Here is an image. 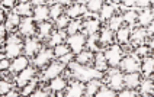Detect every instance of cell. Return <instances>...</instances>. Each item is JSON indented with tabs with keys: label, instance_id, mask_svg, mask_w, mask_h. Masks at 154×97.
Returning a JSON list of instances; mask_svg holds the SVG:
<instances>
[{
	"label": "cell",
	"instance_id": "obj_34",
	"mask_svg": "<svg viewBox=\"0 0 154 97\" xmlns=\"http://www.w3.org/2000/svg\"><path fill=\"white\" fill-rule=\"evenodd\" d=\"M54 57H57V58H61L63 55H66V54H69L70 52V49H69V46L67 45H64V44H58V45H55L54 46Z\"/></svg>",
	"mask_w": 154,
	"mask_h": 97
},
{
	"label": "cell",
	"instance_id": "obj_23",
	"mask_svg": "<svg viewBox=\"0 0 154 97\" xmlns=\"http://www.w3.org/2000/svg\"><path fill=\"white\" fill-rule=\"evenodd\" d=\"M94 68L97 71H106L108 68V62H106V58H105V54L102 52H97L96 54V57H94Z\"/></svg>",
	"mask_w": 154,
	"mask_h": 97
},
{
	"label": "cell",
	"instance_id": "obj_35",
	"mask_svg": "<svg viewBox=\"0 0 154 97\" xmlns=\"http://www.w3.org/2000/svg\"><path fill=\"white\" fill-rule=\"evenodd\" d=\"M51 39H50V45H52V46H55V45L58 44H63V41H64V34L61 32V31H57V32H54V34H51Z\"/></svg>",
	"mask_w": 154,
	"mask_h": 97
},
{
	"label": "cell",
	"instance_id": "obj_18",
	"mask_svg": "<svg viewBox=\"0 0 154 97\" xmlns=\"http://www.w3.org/2000/svg\"><path fill=\"white\" fill-rule=\"evenodd\" d=\"M153 12L151 10H144V12H141L140 15H137V22L141 25L143 28L148 26L150 23H153Z\"/></svg>",
	"mask_w": 154,
	"mask_h": 97
},
{
	"label": "cell",
	"instance_id": "obj_57",
	"mask_svg": "<svg viewBox=\"0 0 154 97\" xmlns=\"http://www.w3.org/2000/svg\"><path fill=\"white\" fill-rule=\"evenodd\" d=\"M17 1H19V3H28L29 0H17Z\"/></svg>",
	"mask_w": 154,
	"mask_h": 97
},
{
	"label": "cell",
	"instance_id": "obj_9",
	"mask_svg": "<svg viewBox=\"0 0 154 97\" xmlns=\"http://www.w3.org/2000/svg\"><path fill=\"white\" fill-rule=\"evenodd\" d=\"M39 41L35 39L32 36H28L25 41V45H23V51H25L26 57H35V54L39 51Z\"/></svg>",
	"mask_w": 154,
	"mask_h": 97
},
{
	"label": "cell",
	"instance_id": "obj_24",
	"mask_svg": "<svg viewBox=\"0 0 154 97\" xmlns=\"http://www.w3.org/2000/svg\"><path fill=\"white\" fill-rule=\"evenodd\" d=\"M66 87H67V80L60 77V75L55 77V78H52L51 84H50V88H51L52 91H63Z\"/></svg>",
	"mask_w": 154,
	"mask_h": 97
},
{
	"label": "cell",
	"instance_id": "obj_25",
	"mask_svg": "<svg viewBox=\"0 0 154 97\" xmlns=\"http://www.w3.org/2000/svg\"><path fill=\"white\" fill-rule=\"evenodd\" d=\"M99 28H100V23H99L97 19H89V20L85 22V31L86 34H89V35L96 34L99 31Z\"/></svg>",
	"mask_w": 154,
	"mask_h": 97
},
{
	"label": "cell",
	"instance_id": "obj_45",
	"mask_svg": "<svg viewBox=\"0 0 154 97\" xmlns=\"http://www.w3.org/2000/svg\"><path fill=\"white\" fill-rule=\"evenodd\" d=\"M150 4H153V0H135V6L138 7H148Z\"/></svg>",
	"mask_w": 154,
	"mask_h": 97
},
{
	"label": "cell",
	"instance_id": "obj_20",
	"mask_svg": "<svg viewBox=\"0 0 154 97\" xmlns=\"http://www.w3.org/2000/svg\"><path fill=\"white\" fill-rule=\"evenodd\" d=\"M140 91L143 96H153L154 93V84H153V78H147L144 81L140 83Z\"/></svg>",
	"mask_w": 154,
	"mask_h": 97
},
{
	"label": "cell",
	"instance_id": "obj_44",
	"mask_svg": "<svg viewBox=\"0 0 154 97\" xmlns=\"http://www.w3.org/2000/svg\"><path fill=\"white\" fill-rule=\"evenodd\" d=\"M137 91H134L132 88H129V90H122L119 93V97H137Z\"/></svg>",
	"mask_w": 154,
	"mask_h": 97
},
{
	"label": "cell",
	"instance_id": "obj_17",
	"mask_svg": "<svg viewBox=\"0 0 154 97\" xmlns=\"http://www.w3.org/2000/svg\"><path fill=\"white\" fill-rule=\"evenodd\" d=\"M100 81L99 78H92L89 80V83H87V86L85 87V96L90 97V96H94L96 93H97V90L100 88Z\"/></svg>",
	"mask_w": 154,
	"mask_h": 97
},
{
	"label": "cell",
	"instance_id": "obj_41",
	"mask_svg": "<svg viewBox=\"0 0 154 97\" xmlns=\"http://www.w3.org/2000/svg\"><path fill=\"white\" fill-rule=\"evenodd\" d=\"M122 19H124V22H125V23H128V25H134V23L137 22V13H135L134 10H129V12H127V13L122 16Z\"/></svg>",
	"mask_w": 154,
	"mask_h": 97
},
{
	"label": "cell",
	"instance_id": "obj_13",
	"mask_svg": "<svg viewBox=\"0 0 154 97\" xmlns=\"http://www.w3.org/2000/svg\"><path fill=\"white\" fill-rule=\"evenodd\" d=\"M19 32L25 36H32L35 34V23L31 18H25L19 23Z\"/></svg>",
	"mask_w": 154,
	"mask_h": 97
},
{
	"label": "cell",
	"instance_id": "obj_21",
	"mask_svg": "<svg viewBox=\"0 0 154 97\" xmlns=\"http://www.w3.org/2000/svg\"><path fill=\"white\" fill-rule=\"evenodd\" d=\"M129 36H131V29H129V26H125V28L121 26L119 29L116 31V39H118L119 44H128Z\"/></svg>",
	"mask_w": 154,
	"mask_h": 97
},
{
	"label": "cell",
	"instance_id": "obj_42",
	"mask_svg": "<svg viewBox=\"0 0 154 97\" xmlns=\"http://www.w3.org/2000/svg\"><path fill=\"white\" fill-rule=\"evenodd\" d=\"M9 90H12V84L8 80H0V94H6Z\"/></svg>",
	"mask_w": 154,
	"mask_h": 97
},
{
	"label": "cell",
	"instance_id": "obj_29",
	"mask_svg": "<svg viewBox=\"0 0 154 97\" xmlns=\"http://www.w3.org/2000/svg\"><path fill=\"white\" fill-rule=\"evenodd\" d=\"M141 70L144 74L147 75H153V71H154V58L153 57H146V60L141 65Z\"/></svg>",
	"mask_w": 154,
	"mask_h": 97
},
{
	"label": "cell",
	"instance_id": "obj_37",
	"mask_svg": "<svg viewBox=\"0 0 154 97\" xmlns=\"http://www.w3.org/2000/svg\"><path fill=\"white\" fill-rule=\"evenodd\" d=\"M35 88H36V81H34V80H31L28 84H25L23 87H22V96H29V94H32L35 91Z\"/></svg>",
	"mask_w": 154,
	"mask_h": 97
},
{
	"label": "cell",
	"instance_id": "obj_26",
	"mask_svg": "<svg viewBox=\"0 0 154 97\" xmlns=\"http://www.w3.org/2000/svg\"><path fill=\"white\" fill-rule=\"evenodd\" d=\"M93 60V54L90 51H80L79 54H76V62L80 65H86Z\"/></svg>",
	"mask_w": 154,
	"mask_h": 97
},
{
	"label": "cell",
	"instance_id": "obj_54",
	"mask_svg": "<svg viewBox=\"0 0 154 97\" xmlns=\"http://www.w3.org/2000/svg\"><path fill=\"white\" fill-rule=\"evenodd\" d=\"M70 1H71V0H58L60 4H70Z\"/></svg>",
	"mask_w": 154,
	"mask_h": 97
},
{
	"label": "cell",
	"instance_id": "obj_5",
	"mask_svg": "<svg viewBox=\"0 0 154 97\" xmlns=\"http://www.w3.org/2000/svg\"><path fill=\"white\" fill-rule=\"evenodd\" d=\"M86 36L83 34H74L69 38V45L71 46V51L74 54H79L80 51H83V48L86 46Z\"/></svg>",
	"mask_w": 154,
	"mask_h": 97
},
{
	"label": "cell",
	"instance_id": "obj_53",
	"mask_svg": "<svg viewBox=\"0 0 154 97\" xmlns=\"http://www.w3.org/2000/svg\"><path fill=\"white\" fill-rule=\"evenodd\" d=\"M3 19H5V12H3V9H0V23L3 22Z\"/></svg>",
	"mask_w": 154,
	"mask_h": 97
},
{
	"label": "cell",
	"instance_id": "obj_7",
	"mask_svg": "<svg viewBox=\"0 0 154 97\" xmlns=\"http://www.w3.org/2000/svg\"><path fill=\"white\" fill-rule=\"evenodd\" d=\"M52 57H54V52L51 49H42V51L36 52L34 58L35 67H45L52 60Z\"/></svg>",
	"mask_w": 154,
	"mask_h": 97
},
{
	"label": "cell",
	"instance_id": "obj_38",
	"mask_svg": "<svg viewBox=\"0 0 154 97\" xmlns=\"http://www.w3.org/2000/svg\"><path fill=\"white\" fill-rule=\"evenodd\" d=\"M63 4H60V3H57V4H54V6H51L50 7V18L52 19H57L58 16H61L63 15Z\"/></svg>",
	"mask_w": 154,
	"mask_h": 97
},
{
	"label": "cell",
	"instance_id": "obj_10",
	"mask_svg": "<svg viewBox=\"0 0 154 97\" xmlns=\"http://www.w3.org/2000/svg\"><path fill=\"white\" fill-rule=\"evenodd\" d=\"M83 94H85V84L80 80L73 81L70 84V87L67 88V91H66V96L67 97H82Z\"/></svg>",
	"mask_w": 154,
	"mask_h": 97
},
{
	"label": "cell",
	"instance_id": "obj_49",
	"mask_svg": "<svg viewBox=\"0 0 154 97\" xmlns=\"http://www.w3.org/2000/svg\"><path fill=\"white\" fill-rule=\"evenodd\" d=\"M71 58H73V55H71V54H66V55H63V57H61V62H63V64H67V62L69 61H71Z\"/></svg>",
	"mask_w": 154,
	"mask_h": 97
},
{
	"label": "cell",
	"instance_id": "obj_52",
	"mask_svg": "<svg viewBox=\"0 0 154 97\" xmlns=\"http://www.w3.org/2000/svg\"><path fill=\"white\" fill-rule=\"evenodd\" d=\"M5 96H9V97H16V96H19V93H16V91H12V90H9L8 93H6V94H5Z\"/></svg>",
	"mask_w": 154,
	"mask_h": 97
},
{
	"label": "cell",
	"instance_id": "obj_51",
	"mask_svg": "<svg viewBox=\"0 0 154 97\" xmlns=\"http://www.w3.org/2000/svg\"><path fill=\"white\" fill-rule=\"evenodd\" d=\"M124 1V4L127 6V7H132V6H135V0H122Z\"/></svg>",
	"mask_w": 154,
	"mask_h": 97
},
{
	"label": "cell",
	"instance_id": "obj_16",
	"mask_svg": "<svg viewBox=\"0 0 154 97\" xmlns=\"http://www.w3.org/2000/svg\"><path fill=\"white\" fill-rule=\"evenodd\" d=\"M147 38V31L144 28H137L134 32H131V36H129V41L135 45H141L144 42V39Z\"/></svg>",
	"mask_w": 154,
	"mask_h": 97
},
{
	"label": "cell",
	"instance_id": "obj_33",
	"mask_svg": "<svg viewBox=\"0 0 154 97\" xmlns=\"http://www.w3.org/2000/svg\"><path fill=\"white\" fill-rule=\"evenodd\" d=\"M103 6V0H87V10L96 13V12H100Z\"/></svg>",
	"mask_w": 154,
	"mask_h": 97
},
{
	"label": "cell",
	"instance_id": "obj_55",
	"mask_svg": "<svg viewBox=\"0 0 154 97\" xmlns=\"http://www.w3.org/2000/svg\"><path fill=\"white\" fill-rule=\"evenodd\" d=\"M109 1H111L112 4H118V3H121L122 0H109Z\"/></svg>",
	"mask_w": 154,
	"mask_h": 97
},
{
	"label": "cell",
	"instance_id": "obj_46",
	"mask_svg": "<svg viewBox=\"0 0 154 97\" xmlns=\"http://www.w3.org/2000/svg\"><path fill=\"white\" fill-rule=\"evenodd\" d=\"M32 96L34 97H48L50 96V93L47 91V90H36L32 93Z\"/></svg>",
	"mask_w": 154,
	"mask_h": 97
},
{
	"label": "cell",
	"instance_id": "obj_14",
	"mask_svg": "<svg viewBox=\"0 0 154 97\" xmlns=\"http://www.w3.org/2000/svg\"><path fill=\"white\" fill-rule=\"evenodd\" d=\"M141 83V75L137 72H127V75H124V84L128 88H135Z\"/></svg>",
	"mask_w": 154,
	"mask_h": 97
},
{
	"label": "cell",
	"instance_id": "obj_48",
	"mask_svg": "<svg viewBox=\"0 0 154 97\" xmlns=\"http://www.w3.org/2000/svg\"><path fill=\"white\" fill-rule=\"evenodd\" d=\"M147 52H148V48H147V46H140L137 49L138 57H144V55H147Z\"/></svg>",
	"mask_w": 154,
	"mask_h": 97
},
{
	"label": "cell",
	"instance_id": "obj_36",
	"mask_svg": "<svg viewBox=\"0 0 154 97\" xmlns=\"http://www.w3.org/2000/svg\"><path fill=\"white\" fill-rule=\"evenodd\" d=\"M94 96H97V97H115L116 96V93H115L113 88L102 87V86H100V88L97 90V93H96Z\"/></svg>",
	"mask_w": 154,
	"mask_h": 97
},
{
	"label": "cell",
	"instance_id": "obj_30",
	"mask_svg": "<svg viewBox=\"0 0 154 97\" xmlns=\"http://www.w3.org/2000/svg\"><path fill=\"white\" fill-rule=\"evenodd\" d=\"M99 41H100V44H103V45L111 44L112 41H113V32H112L109 28L102 29V32H100V35H99Z\"/></svg>",
	"mask_w": 154,
	"mask_h": 97
},
{
	"label": "cell",
	"instance_id": "obj_2",
	"mask_svg": "<svg viewBox=\"0 0 154 97\" xmlns=\"http://www.w3.org/2000/svg\"><path fill=\"white\" fill-rule=\"evenodd\" d=\"M5 49H6V57H8V58H16V57H19L20 52H22L23 44H22V41H20L19 36L15 35V34H12V35L8 38V41H6Z\"/></svg>",
	"mask_w": 154,
	"mask_h": 97
},
{
	"label": "cell",
	"instance_id": "obj_19",
	"mask_svg": "<svg viewBox=\"0 0 154 97\" xmlns=\"http://www.w3.org/2000/svg\"><path fill=\"white\" fill-rule=\"evenodd\" d=\"M86 12H87V7H85L80 3H77V4H73V6H70L67 9V16L69 18H79V16L85 15Z\"/></svg>",
	"mask_w": 154,
	"mask_h": 97
},
{
	"label": "cell",
	"instance_id": "obj_3",
	"mask_svg": "<svg viewBox=\"0 0 154 97\" xmlns=\"http://www.w3.org/2000/svg\"><path fill=\"white\" fill-rule=\"evenodd\" d=\"M105 58H106V62H108L111 67H118L121 60H122V49H121V46H118V45L111 46V48L105 52Z\"/></svg>",
	"mask_w": 154,
	"mask_h": 97
},
{
	"label": "cell",
	"instance_id": "obj_39",
	"mask_svg": "<svg viewBox=\"0 0 154 97\" xmlns=\"http://www.w3.org/2000/svg\"><path fill=\"white\" fill-rule=\"evenodd\" d=\"M70 23V18L67 15H61L58 18L55 19V26L57 29H64V28H67V25Z\"/></svg>",
	"mask_w": 154,
	"mask_h": 97
},
{
	"label": "cell",
	"instance_id": "obj_28",
	"mask_svg": "<svg viewBox=\"0 0 154 97\" xmlns=\"http://www.w3.org/2000/svg\"><path fill=\"white\" fill-rule=\"evenodd\" d=\"M19 23H20V16L16 15V13H10L6 18V29H9V31L19 26Z\"/></svg>",
	"mask_w": 154,
	"mask_h": 97
},
{
	"label": "cell",
	"instance_id": "obj_43",
	"mask_svg": "<svg viewBox=\"0 0 154 97\" xmlns=\"http://www.w3.org/2000/svg\"><path fill=\"white\" fill-rule=\"evenodd\" d=\"M10 70V61H9V58H3V60H0V71H8Z\"/></svg>",
	"mask_w": 154,
	"mask_h": 97
},
{
	"label": "cell",
	"instance_id": "obj_6",
	"mask_svg": "<svg viewBox=\"0 0 154 97\" xmlns=\"http://www.w3.org/2000/svg\"><path fill=\"white\" fill-rule=\"evenodd\" d=\"M63 71H64V64L63 62H52V64H50V67L44 71L42 78L52 80V78H55V77H58Z\"/></svg>",
	"mask_w": 154,
	"mask_h": 97
},
{
	"label": "cell",
	"instance_id": "obj_4",
	"mask_svg": "<svg viewBox=\"0 0 154 97\" xmlns=\"http://www.w3.org/2000/svg\"><path fill=\"white\" fill-rule=\"evenodd\" d=\"M119 67L122 71H125V72H137L140 71V62L137 61V58L135 57H132V55H128V57H122V60L119 62Z\"/></svg>",
	"mask_w": 154,
	"mask_h": 97
},
{
	"label": "cell",
	"instance_id": "obj_12",
	"mask_svg": "<svg viewBox=\"0 0 154 97\" xmlns=\"http://www.w3.org/2000/svg\"><path fill=\"white\" fill-rule=\"evenodd\" d=\"M32 15H34V20H36V22H47L50 18V7H47L45 4L35 6Z\"/></svg>",
	"mask_w": 154,
	"mask_h": 97
},
{
	"label": "cell",
	"instance_id": "obj_27",
	"mask_svg": "<svg viewBox=\"0 0 154 97\" xmlns=\"http://www.w3.org/2000/svg\"><path fill=\"white\" fill-rule=\"evenodd\" d=\"M115 13V4H103L100 9V19L102 20H109Z\"/></svg>",
	"mask_w": 154,
	"mask_h": 97
},
{
	"label": "cell",
	"instance_id": "obj_47",
	"mask_svg": "<svg viewBox=\"0 0 154 97\" xmlns=\"http://www.w3.org/2000/svg\"><path fill=\"white\" fill-rule=\"evenodd\" d=\"M16 0H2V6L3 7H8V9H12L15 6Z\"/></svg>",
	"mask_w": 154,
	"mask_h": 97
},
{
	"label": "cell",
	"instance_id": "obj_56",
	"mask_svg": "<svg viewBox=\"0 0 154 97\" xmlns=\"http://www.w3.org/2000/svg\"><path fill=\"white\" fill-rule=\"evenodd\" d=\"M34 3H36V6H39V4H42V0H34Z\"/></svg>",
	"mask_w": 154,
	"mask_h": 97
},
{
	"label": "cell",
	"instance_id": "obj_40",
	"mask_svg": "<svg viewBox=\"0 0 154 97\" xmlns=\"http://www.w3.org/2000/svg\"><path fill=\"white\" fill-rule=\"evenodd\" d=\"M80 28H82V22H80V20H74V22H70L66 29H67V34H69V35H74V34L79 32Z\"/></svg>",
	"mask_w": 154,
	"mask_h": 97
},
{
	"label": "cell",
	"instance_id": "obj_32",
	"mask_svg": "<svg viewBox=\"0 0 154 97\" xmlns=\"http://www.w3.org/2000/svg\"><path fill=\"white\" fill-rule=\"evenodd\" d=\"M122 23H124L122 16H115V15H113V16L109 19V29H111L112 32H116V31L122 26Z\"/></svg>",
	"mask_w": 154,
	"mask_h": 97
},
{
	"label": "cell",
	"instance_id": "obj_59",
	"mask_svg": "<svg viewBox=\"0 0 154 97\" xmlns=\"http://www.w3.org/2000/svg\"><path fill=\"white\" fill-rule=\"evenodd\" d=\"M0 52H2V49H0Z\"/></svg>",
	"mask_w": 154,
	"mask_h": 97
},
{
	"label": "cell",
	"instance_id": "obj_22",
	"mask_svg": "<svg viewBox=\"0 0 154 97\" xmlns=\"http://www.w3.org/2000/svg\"><path fill=\"white\" fill-rule=\"evenodd\" d=\"M32 12L34 10H32V6L29 4V1L28 3H19V6L15 9V13L19 16H23V18H31Z\"/></svg>",
	"mask_w": 154,
	"mask_h": 97
},
{
	"label": "cell",
	"instance_id": "obj_50",
	"mask_svg": "<svg viewBox=\"0 0 154 97\" xmlns=\"http://www.w3.org/2000/svg\"><path fill=\"white\" fill-rule=\"evenodd\" d=\"M6 31H8V29H6V26L0 23V41L5 38V35H6Z\"/></svg>",
	"mask_w": 154,
	"mask_h": 97
},
{
	"label": "cell",
	"instance_id": "obj_15",
	"mask_svg": "<svg viewBox=\"0 0 154 97\" xmlns=\"http://www.w3.org/2000/svg\"><path fill=\"white\" fill-rule=\"evenodd\" d=\"M28 65H29L28 58H26V57H22V55H19V57L15 58V61L10 64V71H13V72H20L22 70H25Z\"/></svg>",
	"mask_w": 154,
	"mask_h": 97
},
{
	"label": "cell",
	"instance_id": "obj_31",
	"mask_svg": "<svg viewBox=\"0 0 154 97\" xmlns=\"http://www.w3.org/2000/svg\"><path fill=\"white\" fill-rule=\"evenodd\" d=\"M51 31H52V25L45 22V23H41L39 25V29H38V35L41 39H47L48 36L51 35Z\"/></svg>",
	"mask_w": 154,
	"mask_h": 97
},
{
	"label": "cell",
	"instance_id": "obj_1",
	"mask_svg": "<svg viewBox=\"0 0 154 97\" xmlns=\"http://www.w3.org/2000/svg\"><path fill=\"white\" fill-rule=\"evenodd\" d=\"M70 68L73 70V74L77 77V80H80V81H89L92 78H100L102 77V72L97 71L96 68H86L77 62H71Z\"/></svg>",
	"mask_w": 154,
	"mask_h": 97
},
{
	"label": "cell",
	"instance_id": "obj_11",
	"mask_svg": "<svg viewBox=\"0 0 154 97\" xmlns=\"http://www.w3.org/2000/svg\"><path fill=\"white\" fill-rule=\"evenodd\" d=\"M35 75V70L34 68H31V67H26L25 70H22L19 72V75H17L16 78V84L19 87H23L25 84H28L31 80L34 78Z\"/></svg>",
	"mask_w": 154,
	"mask_h": 97
},
{
	"label": "cell",
	"instance_id": "obj_58",
	"mask_svg": "<svg viewBox=\"0 0 154 97\" xmlns=\"http://www.w3.org/2000/svg\"><path fill=\"white\" fill-rule=\"evenodd\" d=\"M76 1H77V3H80V4H82V3H85L86 0H76Z\"/></svg>",
	"mask_w": 154,
	"mask_h": 97
},
{
	"label": "cell",
	"instance_id": "obj_8",
	"mask_svg": "<svg viewBox=\"0 0 154 97\" xmlns=\"http://www.w3.org/2000/svg\"><path fill=\"white\" fill-rule=\"evenodd\" d=\"M108 81H109V86L111 88H113L115 91L116 90H121L124 87V74L121 71L113 70L109 72V77H108Z\"/></svg>",
	"mask_w": 154,
	"mask_h": 97
}]
</instances>
